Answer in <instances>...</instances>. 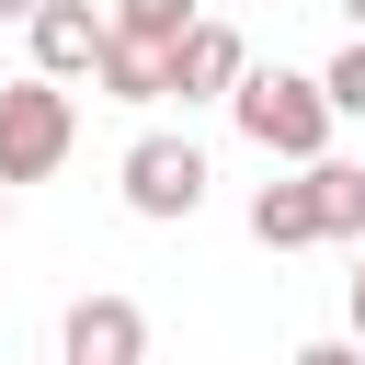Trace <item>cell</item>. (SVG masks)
Here are the masks:
<instances>
[{"instance_id":"cell-10","label":"cell","mask_w":365,"mask_h":365,"mask_svg":"<svg viewBox=\"0 0 365 365\" xmlns=\"http://www.w3.org/2000/svg\"><path fill=\"white\" fill-rule=\"evenodd\" d=\"M194 23H205L194 0H114V34H125V46H160V57H171Z\"/></svg>"},{"instance_id":"cell-12","label":"cell","mask_w":365,"mask_h":365,"mask_svg":"<svg viewBox=\"0 0 365 365\" xmlns=\"http://www.w3.org/2000/svg\"><path fill=\"white\" fill-rule=\"evenodd\" d=\"M297 365H365V342H354V331H342V342H308V354H297Z\"/></svg>"},{"instance_id":"cell-15","label":"cell","mask_w":365,"mask_h":365,"mask_svg":"<svg viewBox=\"0 0 365 365\" xmlns=\"http://www.w3.org/2000/svg\"><path fill=\"white\" fill-rule=\"evenodd\" d=\"M342 11H354V34H365V0H342Z\"/></svg>"},{"instance_id":"cell-16","label":"cell","mask_w":365,"mask_h":365,"mask_svg":"<svg viewBox=\"0 0 365 365\" xmlns=\"http://www.w3.org/2000/svg\"><path fill=\"white\" fill-rule=\"evenodd\" d=\"M0 217H11V182H0Z\"/></svg>"},{"instance_id":"cell-4","label":"cell","mask_w":365,"mask_h":365,"mask_svg":"<svg viewBox=\"0 0 365 365\" xmlns=\"http://www.w3.org/2000/svg\"><path fill=\"white\" fill-rule=\"evenodd\" d=\"M57 365H148V308L114 297V285L68 297V319H57Z\"/></svg>"},{"instance_id":"cell-1","label":"cell","mask_w":365,"mask_h":365,"mask_svg":"<svg viewBox=\"0 0 365 365\" xmlns=\"http://www.w3.org/2000/svg\"><path fill=\"white\" fill-rule=\"evenodd\" d=\"M228 114H240V137H251L262 160H285V171H319V160H331V125H342L308 68H251V80L228 91Z\"/></svg>"},{"instance_id":"cell-2","label":"cell","mask_w":365,"mask_h":365,"mask_svg":"<svg viewBox=\"0 0 365 365\" xmlns=\"http://www.w3.org/2000/svg\"><path fill=\"white\" fill-rule=\"evenodd\" d=\"M68 148H80V103H68L57 80L23 68V80L0 91V182H46Z\"/></svg>"},{"instance_id":"cell-9","label":"cell","mask_w":365,"mask_h":365,"mask_svg":"<svg viewBox=\"0 0 365 365\" xmlns=\"http://www.w3.org/2000/svg\"><path fill=\"white\" fill-rule=\"evenodd\" d=\"M308 182H319V240L365 251V171H354V160H319Z\"/></svg>"},{"instance_id":"cell-13","label":"cell","mask_w":365,"mask_h":365,"mask_svg":"<svg viewBox=\"0 0 365 365\" xmlns=\"http://www.w3.org/2000/svg\"><path fill=\"white\" fill-rule=\"evenodd\" d=\"M354 342H365V251H354Z\"/></svg>"},{"instance_id":"cell-7","label":"cell","mask_w":365,"mask_h":365,"mask_svg":"<svg viewBox=\"0 0 365 365\" xmlns=\"http://www.w3.org/2000/svg\"><path fill=\"white\" fill-rule=\"evenodd\" d=\"M251 240H262V251H308V240H319V182H308V171L262 182V194H251Z\"/></svg>"},{"instance_id":"cell-6","label":"cell","mask_w":365,"mask_h":365,"mask_svg":"<svg viewBox=\"0 0 365 365\" xmlns=\"http://www.w3.org/2000/svg\"><path fill=\"white\" fill-rule=\"evenodd\" d=\"M240 80H251V46H240L228 23H194V34L171 46V91H182V103H228Z\"/></svg>"},{"instance_id":"cell-17","label":"cell","mask_w":365,"mask_h":365,"mask_svg":"<svg viewBox=\"0 0 365 365\" xmlns=\"http://www.w3.org/2000/svg\"><path fill=\"white\" fill-rule=\"evenodd\" d=\"M11 80H23V68H0V91H11Z\"/></svg>"},{"instance_id":"cell-5","label":"cell","mask_w":365,"mask_h":365,"mask_svg":"<svg viewBox=\"0 0 365 365\" xmlns=\"http://www.w3.org/2000/svg\"><path fill=\"white\" fill-rule=\"evenodd\" d=\"M23 46H34V80H91L103 68V46H114V11H91V0H46L34 23H23Z\"/></svg>"},{"instance_id":"cell-14","label":"cell","mask_w":365,"mask_h":365,"mask_svg":"<svg viewBox=\"0 0 365 365\" xmlns=\"http://www.w3.org/2000/svg\"><path fill=\"white\" fill-rule=\"evenodd\" d=\"M34 11H46V0H0V23H34Z\"/></svg>"},{"instance_id":"cell-8","label":"cell","mask_w":365,"mask_h":365,"mask_svg":"<svg viewBox=\"0 0 365 365\" xmlns=\"http://www.w3.org/2000/svg\"><path fill=\"white\" fill-rule=\"evenodd\" d=\"M91 91H103V103H171V57L114 34V46H103V68H91Z\"/></svg>"},{"instance_id":"cell-3","label":"cell","mask_w":365,"mask_h":365,"mask_svg":"<svg viewBox=\"0 0 365 365\" xmlns=\"http://www.w3.org/2000/svg\"><path fill=\"white\" fill-rule=\"evenodd\" d=\"M125 205H137L148 228H182V217L205 205V148H194V137H137V148H125Z\"/></svg>"},{"instance_id":"cell-11","label":"cell","mask_w":365,"mask_h":365,"mask_svg":"<svg viewBox=\"0 0 365 365\" xmlns=\"http://www.w3.org/2000/svg\"><path fill=\"white\" fill-rule=\"evenodd\" d=\"M319 91H331V114H365V34H354L331 68H319Z\"/></svg>"}]
</instances>
